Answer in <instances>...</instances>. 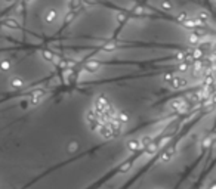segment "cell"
<instances>
[{
  "label": "cell",
  "instance_id": "cell-1",
  "mask_svg": "<svg viewBox=\"0 0 216 189\" xmlns=\"http://www.w3.org/2000/svg\"><path fill=\"white\" fill-rule=\"evenodd\" d=\"M126 13L102 2H91L71 12L56 44L64 47L68 65L84 59L91 49H101L117 33Z\"/></svg>",
  "mask_w": 216,
  "mask_h": 189
},
{
  "label": "cell",
  "instance_id": "cell-2",
  "mask_svg": "<svg viewBox=\"0 0 216 189\" xmlns=\"http://www.w3.org/2000/svg\"><path fill=\"white\" fill-rule=\"evenodd\" d=\"M74 0H22L17 25L36 40L61 33L71 12Z\"/></svg>",
  "mask_w": 216,
  "mask_h": 189
},
{
  "label": "cell",
  "instance_id": "cell-3",
  "mask_svg": "<svg viewBox=\"0 0 216 189\" xmlns=\"http://www.w3.org/2000/svg\"><path fill=\"white\" fill-rule=\"evenodd\" d=\"M123 13H152L173 18L185 24L190 19L204 15L206 9L201 0H98Z\"/></svg>",
  "mask_w": 216,
  "mask_h": 189
},
{
  "label": "cell",
  "instance_id": "cell-4",
  "mask_svg": "<svg viewBox=\"0 0 216 189\" xmlns=\"http://www.w3.org/2000/svg\"><path fill=\"white\" fill-rule=\"evenodd\" d=\"M144 148L141 145V140L139 139H132L127 142V149L130 151V152H136V151H141Z\"/></svg>",
  "mask_w": 216,
  "mask_h": 189
},
{
  "label": "cell",
  "instance_id": "cell-5",
  "mask_svg": "<svg viewBox=\"0 0 216 189\" xmlns=\"http://www.w3.org/2000/svg\"><path fill=\"white\" fill-rule=\"evenodd\" d=\"M173 154H175L173 148L166 149V151L161 154V157H160V161H161V163H167V161H170V160H172V157H173Z\"/></svg>",
  "mask_w": 216,
  "mask_h": 189
},
{
  "label": "cell",
  "instance_id": "cell-6",
  "mask_svg": "<svg viewBox=\"0 0 216 189\" xmlns=\"http://www.w3.org/2000/svg\"><path fill=\"white\" fill-rule=\"evenodd\" d=\"M145 148V152L148 154V155H154L156 152H157L158 149V143H156V142H150L147 146H144Z\"/></svg>",
  "mask_w": 216,
  "mask_h": 189
},
{
  "label": "cell",
  "instance_id": "cell-7",
  "mask_svg": "<svg viewBox=\"0 0 216 189\" xmlns=\"http://www.w3.org/2000/svg\"><path fill=\"white\" fill-rule=\"evenodd\" d=\"M116 115H117V120H118L122 124H126V123H129V121H130V115L127 114L126 111H120V112L116 114Z\"/></svg>",
  "mask_w": 216,
  "mask_h": 189
},
{
  "label": "cell",
  "instance_id": "cell-8",
  "mask_svg": "<svg viewBox=\"0 0 216 189\" xmlns=\"http://www.w3.org/2000/svg\"><path fill=\"white\" fill-rule=\"evenodd\" d=\"M80 149V145H79V142H70V145H68V152L70 154H74V152H77Z\"/></svg>",
  "mask_w": 216,
  "mask_h": 189
},
{
  "label": "cell",
  "instance_id": "cell-9",
  "mask_svg": "<svg viewBox=\"0 0 216 189\" xmlns=\"http://www.w3.org/2000/svg\"><path fill=\"white\" fill-rule=\"evenodd\" d=\"M130 167H132V161H125L123 164L118 167V172H120V173H126V172H129V170H130Z\"/></svg>",
  "mask_w": 216,
  "mask_h": 189
},
{
  "label": "cell",
  "instance_id": "cell-10",
  "mask_svg": "<svg viewBox=\"0 0 216 189\" xmlns=\"http://www.w3.org/2000/svg\"><path fill=\"white\" fill-rule=\"evenodd\" d=\"M212 139H213V136H209V138H206V139H203V142H201V148H207L209 145H212Z\"/></svg>",
  "mask_w": 216,
  "mask_h": 189
},
{
  "label": "cell",
  "instance_id": "cell-11",
  "mask_svg": "<svg viewBox=\"0 0 216 189\" xmlns=\"http://www.w3.org/2000/svg\"><path fill=\"white\" fill-rule=\"evenodd\" d=\"M139 140H141V145H142V146H147V145H148L150 142H152L151 136H142Z\"/></svg>",
  "mask_w": 216,
  "mask_h": 189
}]
</instances>
